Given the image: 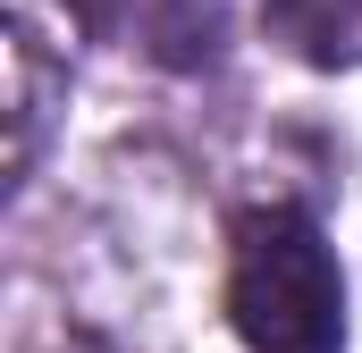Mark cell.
<instances>
[{
  "instance_id": "obj_1",
  "label": "cell",
  "mask_w": 362,
  "mask_h": 353,
  "mask_svg": "<svg viewBox=\"0 0 362 353\" xmlns=\"http://www.w3.org/2000/svg\"><path fill=\"white\" fill-rule=\"evenodd\" d=\"M228 328L245 353H346V269L320 219L253 202L228 227Z\"/></svg>"
},
{
  "instance_id": "obj_2",
  "label": "cell",
  "mask_w": 362,
  "mask_h": 353,
  "mask_svg": "<svg viewBox=\"0 0 362 353\" xmlns=\"http://www.w3.org/2000/svg\"><path fill=\"white\" fill-rule=\"evenodd\" d=\"M118 8H127L135 42L169 68H202L228 42V0H118Z\"/></svg>"
},
{
  "instance_id": "obj_3",
  "label": "cell",
  "mask_w": 362,
  "mask_h": 353,
  "mask_svg": "<svg viewBox=\"0 0 362 353\" xmlns=\"http://www.w3.org/2000/svg\"><path fill=\"white\" fill-rule=\"evenodd\" d=\"M270 34L312 68H362V0H262Z\"/></svg>"
}]
</instances>
